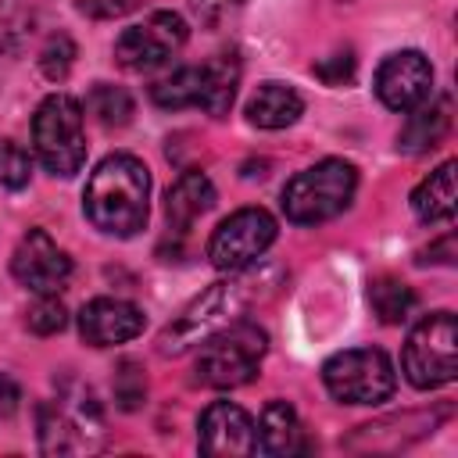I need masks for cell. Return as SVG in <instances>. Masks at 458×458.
Wrapping results in <instances>:
<instances>
[{"mask_svg":"<svg viewBox=\"0 0 458 458\" xmlns=\"http://www.w3.org/2000/svg\"><path fill=\"white\" fill-rule=\"evenodd\" d=\"M265 351H268V333L250 318H233L229 326H222L200 344V354L193 365L197 383L215 390L243 386L258 376Z\"/></svg>","mask_w":458,"mask_h":458,"instance_id":"7a4b0ae2","label":"cell"},{"mask_svg":"<svg viewBox=\"0 0 458 458\" xmlns=\"http://www.w3.org/2000/svg\"><path fill=\"white\" fill-rule=\"evenodd\" d=\"M32 147L47 172L68 179L86 165L82 104L68 93H50L32 114Z\"/></svg>","mask_w":458,"mask_h":458,"instance_id":"277c9868","label":"cell"},{"mask_svg":"<svg viewBox=\"0 0 458 458\" xmlns=\"http://www.w3.org/2000/svg\"><path fill=\"white\" fill-rule=\"evenodd\" d=\"M301 111H304V100L286 82H261L247 100V118L258 129H286L301 118Z\"/></svg>","mask_w":458,"mask_h":458,"instance_id":"ac0fdd59","label":"cell"},{"mask_svg":"<svg viewBox=\"0 0 458 458\" xmlns=\"http://www.w3.org/2000/svg\"><path fill=\"white\" fill-rule=\"evenodd\" d=\"M147 401V376H143V365L125 358L118 369H114V404L122 411H136L140 404Z\"/></svg>","mask_w":458,"mask_h":458,"instance_id":"cb8c5ba5","label":"cell"},{"mask_svg":"<svg viewBox=\"0 0 458 458\" xmlns=\"http://www.w3.org/2000/svg\"><path fill=\"white\" fill-rule=\"evenodd\" d=\"M411 211L419 222H447L454 215V161H444L415 186Z\"/></svg>","mask_w":458,"mask_h":458,"instance_id":"d6986e66","label":"cell"},{"mask_svg":"<svg viewBox=\"0 0 458 458\" xmlns=\"http://www.w3.org/2000/svg\"><path fill=\"white\" fill-rule=\"evenodd\" d=\"M140 0H75V7L89 18H122L136 7Z\"/></svg>","mask_w":458,"mask_h":458,"instance_id":"f546056e","label":"cell"},{"mask_svg":"<svg viewBox=\"0 0 458 458\" xmlns=\"http://www.w3.org/2000/svg\"><path fill=\"white\" fill-rule=\"evenodd\" d=\"M433 93V64L422 50H397L376 72V97L390 111H411Z\"/></svg>","mask_w":458,"mask_h":458,"instance_id":"7c38bea8","label":"cell"},{"mask_svg":"<svg viewBox=\"0 0 458 458\" xmlns=\"http://www.w3.org/2000/svg\"><path fill=\"white\" fill-rule=\"evenodd\" d=\"M86 107L89 114L100 122V125H125L132 118V97L122 89V86H111V82H97L86 97Z\"/></svg>","mask_w":458,"mask_h":458,"instance_id":"603a6c76","label":"cell"},{"mask_svg":"<svg viewBox=\"0 0 458 458\" xmlns=\"http://www.w3.org/2000/svg\"><path fill=\"white\" fill-rule=\"evenodd\" d=\"M39 422V447L47 454H82L97 451L104 440L100 429V408L89 390L61 394L57 401H43L36 411Z\"/></svg>","mask_w":458,"mask_h":458,"instance_id":"ba28073f","label":"cell"},{"mask_svg":"<svg viewBox=\"0 0 458 458\" xmlns=\"http://www.w3.org/2000/svg\"><path fill=\"white\" fill-rule=\"evenodd\" d=\"M11 272L32 293H57L72 276V258L54 243L47 229H29L11 254Z\"/></svg>","mask_w":458,"mask_h":458,"instance_id":"8fae6325","label":"cell"},{"mask_svg":"<svg viewBox=\"0 0 458 458\" xmlns=\"http://www.w3.org/2000/svg\"><path fill=\"white\" fill-rule=\"evenodd\" d=\"M150 100L161 111H182V107H200L204 100V64H186L179 72H172L168 79L150 86Z\"/></svg>","mask_w":458,"mask_h":458,"instance_id":"44dd1931","label":"cell"},{"mask_svg":"<svg viewBox=\"0 0 458 458\" xmlns=\"http://www.w3.org/2000/svg\"><path fill=\"white\" fill-rule=\"evenodd\" d=\"M147 326V315L122 297H93L79 311V333L89 347H114L132 336H140Z\"/></svg>","mask_w":458,"mask_h":458,"instance_id":"5bb4252c","label":"cell"},{"mask_svg":"<svg viewBox=\"0 0 458 458\" xmlns=\"http://www.w3.org/2000/svg\"><path fill=\"white\" fill-rule=\"evenodd\" d=\"M18 401H21V394H18V386L0 372V411L4 415H14V408H18Z\"/></svg>","mask_w":458,"mask_h":458,"instance_id":"1f68e13d","label":"cell"},{"mask_svg":"<svg viewBox=\"0 0 458 458\" xmlns=\"http://www.w3.org/2000/svg\"><path fill=\"white\" fill-rule=\"evenodd\" d=\"M25 322H29L32 333H39V336H54V333H61V329L68 326V308L57 301V293H39V301L29 308Z\"/></svg>","mask_w":458,"mask_h":458,"instance_id":"484cf974","label":"cell"},{"mask_svg":"<svg viewBox=\"0 0 458 458\" xmlns=\"http://www.w3.org/2000/svg\"><path fill=\"white\" fill-rule=\"evenodd\" d=\"M369 304L379 315V322L401 326V322H408V315L415 308V293H411L408 283H401L394 276H379V279L369 283Z\"/></svg>","mask_w":458,"mask_h":458,"instance_id":"7402d4cb","label":"cell"},{"mask_svg":"<svg viewBox=\"0 0 458 458\" xmlns=\"http://www.w3.org/2000/svg\"><path fill=\"white\" fill-rule=\"evenodd\" d=\"M254 451L268 454V458H286V454H301L308 451L301 419L293 411V404L286 401H268L258 426H254Z\"/></svg>","mask_w":458,"mask_h":458,"instance_id":"9a60e30c","label":"cell"},{"mask_svg":"<svg viewBox=\"0 0 458 458\" xmlns=\"http://www.w3.org/2000/svg\"><path fill=\"white\" fill-rule=\"evenodd\" d=\"M86 218L107 236H136L150 215V172L132 154H107L82 193Z\"/></svg>","mask_w":458,"mask_h":458,"instance_id":"6da1fadb","label":"cell"},{"mask_svg":"<svg viewBox=\"0 0 458 458\" xmlns=\"http://www.w3.org/2000/svg\"><path fill=\"white\" fill-rule=\"evenodd\" d=\"M401 369L419 390L447 386L458 376V326L451 311H433L411 326L401 351Z\"/></svg>","mask_w":458,"mask_h":458,"instance_id":"5b68a950","label":"cell"},{"mask_svg":"<svg viewBox=\"0 0 458 458\" xmlns=\"http://www.w3.org/2000/svg\"><path fill=\"white\" fill-rule=\"evenodd\" d=\"M447 129H451V97L447 93L437 97V100L426 97L419 107H411V114H408V122L397 136L401 140L397 147L404 154H426L447 136Z\"/></svg>","mask_w":458,"mask_h":458,"instance_id":"2e32d148","label":"cell"},{"mask_svg":"<svg viewBox=\"0 0 458 458\" xmlns=\"http://www.w3.org/2000/svg\"><path fill=\"white\" fill-rule=\"evenodd\" d=\"M322 383L344 404H383L397 386V372L386 351L351 347V351L333 354L322 365Z\"/></svg>","mask_w":458,"mask_h":458,"instance_id":"8992f818","label":"cell"},{"mask_svg":"<svg viewBox=\"0 0 458 458\" xmlns=\"http://www.w3.org/2000/svg\"><path fill=\"white\" fill-rule=\"evenodd\" d=\"M354 190H358V168L344 157H326L286 182L283 211L293 225H318L347 211Z\"/></svg>","mask_w":458,"mask_h":458,"instance_id":"3957f363","label":"cell"},{"mask_svg":"<svg viewBox=\"0 0 458 458\" xmlns=\"http://www.w3.org/2000/svg\"><path fill=\"white\" fill-rule=\"evenodd\" d=\"M315 75L326 82V86H344L354 79V57L351 54H333L326 61L315 64Z\"/></svg>","mask_w":458,"mask_h":458,"instance_id":"f1b7e54d","label":"cell"},{"mask_svg":"<svg viewBox=\"0 0 458 458\" xmlns=\"http://www.w3.org/2000/svg\"><path fill=\"white\" fill-rule=\"evenodd\" d=\"M193 4V11L200 14V21H218V18H225L233 7H240V0H190Z\"/></svg>","mask_w":458,"mask_h":458,"instance_id":"4dcf8cb0","label":"cell"},{"mask_svg":"<svg viewBox=\"0 0 458 458\" xmlns=\"http://www.w3.org/2000/svg\"><path fill=\"white\" fill-rule=\"evenodd\" d=\"M186 36H190V29H186L182 14L154 11L143 25L122 29V36L114 39V61L129 72H150V68L165 64L186 43Z\"/></svg>","mask_w":458,"mask_h":458,"instance_id":"30bf717a","label":"cell"},{"mask_svg":"<svg viewBox=\"0 0 458 458\" xmlns=\"http://www.w3.org/2000/svg\"><path fill=\"white\" fill-rule=\"evenodd\" d=\"M72 61H75V43H72V36H64V32L50 36V39L43 43V50H39V68H43V75H47L50 82H61V79L72 72Z\"/></svg>","mask_w":458,"mask_h":458,"instance_id":"4316f807","label":"cell"},{"mask_svg":"<svg viewBox=\"0 0 458 458\" xmlns=\"http://www.w3.org/2000/svg\"><path fill=\"white\" fill-rule=\"evenodd\" d=\"M29 175H32L29 150L14 140H0V186L21 190V186H29Z\"/></svg>","mask_w":458,"mask_h":458,"instance_id":"d4e9b609","label":"cell"},{"mask_svg":"<svg viewBox=\"0 0 458 458\" xmlns=\"http://www.w3.org/2000/svg\"><path fill=\"white\" fill-rule=\"evenodd\" d=\"M197 447L208 458L254 454V422L233 401H211L197 419Z\"/></svg>","mask_w":458,"mask_h":458,"instance_id":"4fadbf2b","label":"cell"},{"mask_svg":"<svg viewBox=\"0 0 458 458\" xmlns=\"http://www.w3.org/2000/svg\"><path fill=\"white\" fill-rule=\"evenodd\" d=\"M276 218L265 208H240L208 240V258L218 272H243L276 243Z\"/></svg>","mask_w":458,"mask_h":458,"instance_id":"9c48e42d","label":"cell"},{"mask_svg":"<svg viewBox=\"0 0 458 458\" xmlns=\"http://www.w3.org/2000/svg\"><path fill=\"white\" fill-rule=\"evenodd\" d=\"M211 204H215V186H211V179H208L204 172L190 168V172H182V175L175 179V186L168 190V197H165V215H168V222H172L175 233H186L204 211H211Z\"/></svg>","mask_w":458,"mask_h":458,"instance_id":"e0dca14e","label":"cell"},{"mask_svg":"<svg viewBox=\"0 0 458 458\" xmlns=\"http://www.w3.org/2000/svg\"><path fill=\"white\" fill-rule=\"evenodd\" d=\"M32 25V11L25 0H0V50H14Z\"/></svg>","mask_w":458,"mask_h":458,"instance_id":"83f0119b","label":"cell"},{"mask_svg":"<svg viewBox=\"0 0 458 458\" xmlns=\"http://www.w3.org/2000/svg\"><path fill=\"white\" fill-rule=\"evenodd\" d=\"M236 86H240V57L233 50L215 54V61L204 64V100H200V107L211 118H222L236 100Z\"/></svg>","mask_w":458,"mask_h":458,"instance_id":"ffe728a7","label":"cell"},{"mask_svg":"<svg viewBox=\"0 0 458 458\" xmlns=\"http://www.w3.org/2000/svg\"><path fill=\"white\" fill-rule=\"evenodd\" d=\"M243 304H247V283H211L200 297H193L179 311L175 322L165 326V333L157 336V351L161 354H182L186 347L204 344L211 333L229 326Z\"/></svg>","mask_w":458,"mask_h":458,"instance_id":"52a82bcc","label":"cell"}]
</instances>
